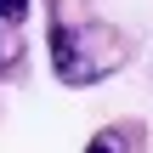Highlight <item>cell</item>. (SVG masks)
<instances>
[{"mask_svg":"<svg viewBox=\"0 0 153 153\" xmlns=\"http://www.w3.org/2000/svg\"><path fill=\"white\" fill-rule=\"evenodd\" d=\"M131 62V40L108 23H51V68L62 85H102Z\"/></svg>","mask_w":153,"mask_h":153,"instance_id":"cell-1","label":"cell"},{"mask_svg":"<svg viewBox=\"0 0 153 153\" xmlns=\"http://www.w3.org/2000/svg\"><path fill=\"white\" fill-rule=\"evenodd\" d=\"M17 62H23V40H17V28H0V74Z\"/></svg>","mask_w":153,"mask_h":153,"instance_id":"cell-2","label":"cell"},{"mask_svg":"<svg viewBox=\"0 0 153 153\" xmlns=\"http://www.w3.org/2000/svg\"><path fill=\"white\" fill-rule=\"evenodd\" d=\"M28 17V0H0V28H23Z\"/></svg>","mask_w":153,"mask_h":153,"instance_id":"cell-3","label":"cell"},{"mask_svg":"<svg viewBox=\"0 0 153 153\" xmlns=\"http://www.w3.org/2000/svg\"><path fill=\"white\" fill-rule=\"evenodd\" d=\"M85 153H125V142H119L114 131H102V136H97V142H91V148H85Z\"/></svg>","mask_w":153,"mask_h":153,"instance_id":"cell-4","label":"cell"}]
</instances>
